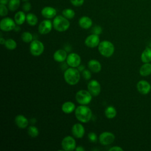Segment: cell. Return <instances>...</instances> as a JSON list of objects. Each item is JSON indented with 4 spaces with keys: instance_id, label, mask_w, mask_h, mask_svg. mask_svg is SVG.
Here are the masks:
<instances>
[{
    "instance_id": "obj_1",
    "label": "cell",
    "mask_w": 151,
    "mask_h": 151,
    "mask_svg": "<svg viewBox=\"0 0 151 151\" xmlns=\"http://www.w3.org/2000/svg\"><path fill=\"white\" fill-rule=\"evenodd\" d=\"M75 116L77 119L82 123H87L92 117V111L86 105H81L75 109Z\"/></svg>"
},
{
    "instance_id": "obj_2",
    "label": "cell",
    "mask_w": 151,
    "mask_h": 151,
    "mask_svg": "<svg viewBox=\"0 0 151 151\" xmlns=\"http://www.w3.org/2000/svg\"><path fill=\"white\" fill-rule=\"evenodd\" d=\"M64 78L68 84L71 86L76 85L80 79V71L76 68H68L64 73Z\"/></svg>"
},
{
    "instance_id": "obj_3",
    "label": "cell",
    "mask_w": 151,
    "mask_h": 151,
    "mask_svg": "<svg viewBox=\"0 0 151 151\" xmlns=\"http://www.w3.org/2000/svg\"><path fill=\"white\" fill-rule=\"evenodd\" d=\"M52 25L54 29L58 32H64L67 31L70 25L68 19L63 15L55 16L52 21Z\"/></svg>"
},
{
    "instance_id": "obj_4",
    "label": "cell",
    "mask_w": 151,
    "mask_h": 151,
    "mask_svg": "<svg viewBox=\"0 0 151 151\" xmlns=\"http://www.w3.org/2000/svg\"><path fill=\"white\" fill-rule=\"evenodd\" d=\"M98 50L101 55L105 57H110L114 52V46L110 41L104 40L99 44Z\"/></svg>"
},
{
    "instance_id": "obj_5",
    "label": "cell",
    "mask_w": 151,
    "mask_h": 151,
    "mask_svg": "<svg viewBox=\"0 0 151 151\" xmlns=\"http://www.w3.org/2000/svg\"><path fill=\"white\" fill-rule=\"evenodd\" d=\"M92 96L88 90H80L76 93L75 98L77 103L81 105H87L91 102Z\"/></svg>"
},
{
    "instance_id": "obj_6",
    "label": "cell",
    "mask_w": 151,
    "mask_h": 151,
    "mask_svg": "<svg viewBox=\"0 0 151 151\" xmlns=\"http://www.w3.org/2000/svg\"><path fill=\"white\" fill-rule=\"evenodd\" d=\"M44 50L43 43L37 40H32L29 45V51L34 56H39L41 55Z\"/></svg>"
},
{
    "instance_id": "obj_7",
    "label": "cell",
    "mask_w": 151,
    "mask_h": 151,
    "mask_svg": "<svg viewBox=\"0 0 151 151\" xmlns=\"http://www.w3.org/2000/svg\"><path fill=\"white\" fill-rule=\"evenodd\" d=\"M16 23L14 20L9 17H6L1 19L0 22V28L2 31L8 32L15 29Z\"/></svg>"
},
{
    "instance_id": "obj_8",
    "label": "cell",
    "mask_w": 151,
    "mask_h": 151,
    "mask_svg": "<svg viewBox=\"0 0 151 151\" xmlns=\"http://www.w3.org/2000/svg\"><path fill=\"white\" fill-rule=\"evenodd\" d=\"M61 146L64 150L72 151L76 148L75 139L71 136H67L63 138L61 142Z\"/></svg>"
},
{
    "instance_id": "obj_9",
    "label": "cell",
    "mask_w": 151,
    "mask_h": 151,
    "mask_svg": "<svg viewBox=\"0 0 151 151\" xmlns=\"http://www.w3.org/2000/svg\"><path fill=\"white\" fill-rule=\"evenodd\" d=\"M115 136L110 132H104L99 136V142L102 145H109L113 143Z\"/></svg>"
},
{
    "instance_id": "obj_10",
    "label": "cell",
    "mask_w": 151,
    "mask_h": 151,
    "mask_svg": "<svg viewBox=\"0 0 151 151\" xmlns=\"http://www.w3.org/2000/svg\"><path fill=\"white\" fill-rule=\"evenodd\" d=\"M87 89L93 96L96 97L100 94L101 91V86L99 82L96 80H92L88 82Z\"/></svg>"
},
{
    "instance_id": "obj_11",
    "label": "cell",
    "mask_w": 151,
    "mask_h": 151,
    "mask_svg": "<svg viewBox=\"0 0 151 151\" xmlns=\"http://www.w3.org/2000/svg\"><path fill=\"white\" fill-rule=\"evenodd\" d=\"M66 62L67 65L70 67L76 68L80 65L81 57L78 54L72 52L67 55Z\"/></svg>"
},
{
    "instance_id": "obj_12",
    "label": "cell",
    "mask_w": 151,
    "mask_h": 151,
    "mask_svg": "<svg viewBox=\"0 0 151 151\" xmlns=\"http://www.w3.org/2000/svg\"><path fill=\"white\" fill-rule=\"evenodd\" d=\"M52 27V23L50 20L44 19L39 24L38 31L41 34H47L51 31Z\"/></svg>"
},
{
    "instance_id": "obj_13",
    "label": "cell",
    "mask_w": 151,
    "mask_h": 151,
    "mask_svg": "<svg viewBox=\"0 0 151 151\" xmlns=\"http://www.w3.org/2000/svg\"><path fill=\"white\" fill-rule=\"evenodd\" d=\"M100 38L99 35L92 34L88 35L84 41L86 45L89 48H94L99 45L100 44Z\"/></svg>"
},
{
    "instance_id": "obj_14",
    "label": "cell",
    "mask_w": 151,
    "mask_h": 151,
    "mask_svg": "<svg viewBox=\"0 0 151 151\" xmlns=\"http://www.w3.org/2000/svg\"><path fill=\"white\" fill-rule=\"evenodd\" d=\"M71 132L73 135L77 139L82 138L85 133V129L84 126L80 123H76L74 124L72 128Z\"/></svg>"
},
{
    "instance_id": "obj_15",
    "label": "cell",
    "mask_w": 151,
    "mask_h": 151,
    "mask_svg": "<svg viewBox=\"0 0 151 151\" xmlns=\"http://www.w3.org/2000/svg\"><path fill=\"white\" fill-rule=\"evenodd\" d=\"M138 91L143 95L147 94L151 90L150 84L145 80H140L137 83L136 86Z\"/></svg>"
},
{
    "instance_id": "obj_16",
    "label": "cell",
    "mask_w": 151,
    "mask_h": 151,
    "mask_svg": "<svg viewBox=\"0 0 151 151\" xmlns=\"http://www.w3.org/2000/svg\"><path fill=\"white\" fill-rule=\"evenodd\" d=\"M41 15L43 17L46 19H51L56 16L57 11L56 9L51 6H45L44 7L41 11Z\"/></svg>"
},
{
    "instance_id": "obj_17",
    "label": "cell",
    "mask_w": 151,
    "mask_h": 151,
    "mask_svg": "<svg viewBox=\"0 0 151 151\" xmlns=\"http://www.w3.org/2000/svg\"><path fill=\"white\" fill-rule=\"evenodd\" d=\"M15 123L19 129H25L28 125V120L22 114L17 115L15 118Z\"/></svg>"
},
{
    "instance_id": "obj_18",
    "label": "cell",
    "mask_w": 151,
    "mask_h": 151,
    "mask_svg": "<svg viewBox=\"0 0 151 151\" xmlns=\"http://www.w3.org/2000/svg\"><path fill=\"white\" fill-rule=\"evenodd\" d=\"M67 57V52L64 50H58L55 51L53 55L54 60L58 63H62L64 61Z\"/></svg>"
},
{
    "instance_id": "obj_19",
    "label": "cell",
    "mask_w": 151,
    "mask_h": 151,
    "mask_svg": "<svg viewBox=\"0 0 151 151\" xmlns=\"http://www.w3.org/2000/svg\"><path fill=\"white\" fill-rule=\"evenodd\" d=\"M93 24V21L90 18L87 16H83L78 20L79 26L83 29L90 28Z\"/></svg>"
},
{
    "instance_id": "obj_20",
    "label": "cell",
    "mask_w": 151,
    "mask_h": 151,
    "mask_svg": "<svg viewBox=\"0 0 151 151\" xmlns=\"http://www.w3.org/2000/svg\"><path fill=\"white\" fill-rule=\"evenodd\" d=\"M88 67L90 70L93 73H99L101 70V65L100 63L96 60H91L88 62Z\"/></svg>"
},
{
    "instance_id": "obj_21",
    "label": "cell",
    "mask_w": 151,
    "mask_h": 151,
    "mask_svg": "<svg viewBox=\"0 0 151 151\" xmlns=\"http://www.w3.org/2000/svg\"><path fill=\"white\" fill-rule=\"evenodd\" d=\"M75 109V104L71 101H65L61 106V110L65 114H70L74 111Z\"/></svg>"
},
{
    "instance_id": "obj_22",
    "label": "cell",
    "mask_w": 151,
    "mask_h": 151,
    "mask_svg": "<svg viewBox=\"0 0 151 151\" xmlns=\"http://www.w3.org/2000/svg\"><path fill=\"white\" fill-rule=\"evenodd\" d=\"M139 73L143 77L151 74V64L149 63H144V64H143L140 68Z\"/></svg>"
},
{
    "instance_id": "obj_23",
    "label": "cell",
    "mask_w": 151,
    "mask_h": 151,
    "mask_svg": "<svg viewBox=\"0 0 151 151\" xmlns=\"http://www.w3.org/2000/svg\"><path fill=\"white\" fill-rule=\"evenodd\" d=\"M14 21L15 23L18 25H22L26 21V15L24 11H18L14 16Z\"/></svg>"
},
{
    "instance_id": "obj_24",
    "label": "cell",
    "mask_w": 151,
    "mask_h": 151,
    "mask_svg": "<svg viewBox=\"0 0 151 151\" xmlns=\"http://www.w3.org/2000/svg\"><path fill=\"white\" fill-rule=\"evenodd\" d=\"M141 60L144 63L151 61V48L146 47L143 50L141 54Z\"/></svg>"
},
{
    "instance_id": "obj_25",
    "label": "cell",
    "mask_w": 151,
    "mask_h": 151,
    "mask_svg": "<svg viewBox=\"0 0 151 151\" xmlns=\"http://www.w3.org/2000/svg\"><path fill=\"white\" fill-rule=\"evenodd\" d=\"M104 114L107 119H112L116 117L117 114V111L114 107L109 106L106 108L104 110Z\"/></svg>"
},
{
    "instance_id": "obj_26",
    "label": "cell",
    "mask_w": 151,
    "mask_h": 151,
    "mask_svg": "<svg viewBox=\"0 0 151 151\" xmlns=\"http://www.w3.org/2000/svg\"><path fill=\"white\" fill-rule=\"evenodd\" d=\"M26 21L31 26H35L38 22L37 17L32 13H28L26 15Z\"/></svg>"
},
{
    "instance_id": "obj_27",
    "label": "cell",
    "mask_w": 151,
    "mask_h": 151,
    "mask_svg": "<svg viewBox=\"0 0 151 151\" xmlns=\"http://www.w3.org/2000/svg\"><path fill=\"white\" fill-rule=\"evenodd\" d=\"M20 0H9L8 4V8L9 11L14 12L18 9L20 5Z\"/></svg>"
},
{
    "instance_id": "obj_28",
    "label": "cell",
    "mask_w": 151,
    "mask_h": 151,
    "mask_svg": "<svg viewBox=\"0 0 151 151\" xmlns=\"http://www.w3.org/2000/svg\"><path fill=\"white\" fill-rule=\"evenodd\" d=\"M4 45L5 46V47L8 50H15L17 46L16 41L12 38H9V39L6 40Z\"/></svg>"
},
{
    "instance_id": "obj_29",
    "label": "cell",
    "mask_w": 151,
    "mask_h": 151,
    "mask_svg": "<svg viewBox=\"0 0 151 151\" xmlns=\"http://www.w3.org/2000/svg\"><path fill=\"white\" fill-rule=\"evenodd\" d=\"M62 14L67 19H73L75 16V12L72 9L66 8L62 11Z\"/></svg>"
},
{
    "instance_id": "obj_30",
    "label": "cell",
    "mask_w": 151,
    "mask_h": 151,
    "mask_svg": "<svg viewBox=\"0 0 151 151\" xmlns=\"http://www.w3.org/2000/svg\"><path fill=\"white\" fill-rule=\"evenodd\" d=\"M27 132H28V134L31 137H36L39 134V130L38 128L34 126H29L27 129Z\"/></svg>"
},
{
    "instance_id": "obj_31",
    "label": "cell",
    "mask_w": 151,
    "mask_h": 151,
    "mask_svg": "<svg viewBox=\"0 0 151 151\" xmlns=\"http://www.w3.org/2000/svg\"><path fill=\"white\" fill-rule=\"evenodd\" d=\"M32 38H33L32 35L29 32L25 31L21 34L22 40L26 43L31 42L32 41Z\"/></svg>"
},
{
    "instance_id": "obj_32",
    "label": "cell",
    "mask_w": 151,
    "mask_h": 151,
    "mask_svg": "<svg viewBox=\"0 0 151 151\" xmlns=\"http://www.w3.org/2000/svg\"><path fill=\"white\" fill-rule=\"evenodd\" d=\"M8 9L5 5L0 4V15L1 17L6 16L8 13Z\"/></svg>"
},
{
    "instance_id": "obj_33",
    "label": "cell",
    "mask_w": 151,
    "mask_h": 151,
    "mask_svg": "<svg viewBox=\"0 0 151 151\" xmlns=\"http://www.w3.org/2000/svg\"><path fill=\"white\" fill-rule=\"evenodd\" d=\"M88 139L92 143H96L97 140V134L94 132H90L88 133Z\"/></svg>"
},
{
    "instance_id": "obj_34",
    "label": "cell",
    "mask_w": 151,
    "mask_h": 151,
    "mask_svg": "<svg viewBox=\"0 0 151 151\" xmlns=\"http://www.w3.org/2000/svg\"><path fill=\"white\" fill-rule=\"evenodd\" d=\"M82 76L84 79L88 80L91 77V73L88 70H84L82 71Z\"/></svg>"
},
{
    "instance_id": "obj_35",
    "label": "cell",
    "mask_w": 151,
    "mask_h": 151,
    "mask_svg": "<svg viewBox=\"0 0 151 151\" xmlns=\"http://www.w3.org/2000/svg\"><path fill=\"white\" fill-rule=\"evenodd\" d=\"M92 32L94 34L100 35L102 32V28L99 25H96L93 28Z\"/></svg>"
},
{
    "instance_id": "obj_36",
    "label": "cell",
    "mask_w": 151,
    "mask_h": 151,
    "mask_svg": "<svg viewBox=\"0 0 151 151\" xmlns=\"http://www.w3.org/2000/svg\"><path fill=\"white\" fill-rule=\"evenodd\" d=\"M70 1L75 6H80L83 4L84 0H70Z\"/></svg>"
},
{
    "instance_id": "obj_37",
    "label": "cell",
    "mask_w": 151,
    "mask_h": 151,
    "mask_svg": "<svg viewBox=\"0 0 151 151\" xmlns=\"http://www.w3.org/2000/svg\"><path fill=\"white\" fill-rule=\"evenodd\" d=\"M22 9L25 12H28L31 10V5L29 2H25L23 5H22Z\"/></svg>"
},
{
    "instance_id": "obj_38",
    "label": "cell",
    "mask_w": 151,
    "mask_h": 151,
    "mask_svg": "<svg viewBox=\"0 0 151 151\" xmlns=\"http://www.w3.org/2000/svg\"><path fill=\"white\" fill-rule=\"evenodd\" d=\"M109 151H123V149L120 146H113L109 149Z\"/></svg>"
},
{
    "instance_id": "obj_39",
    "label": "cell",
    "mask_w": 151,
    "mask_h": 151,
    "mask_svg": "<svg viewBox=\"0 0 151 151\" xmlns=\"http://www.w3.org/2000/svg\"><path fill=\"white\" fill-rule=\"evenodd\" d=\"M77 70L80 71V72H82L84 70H85V67H84V65H79L77 67Z\"/></svg>"
},
{
    "instance_id": "obj_40",
    "label": "cell",
    "mask_w": 151,
    "mask_h": 151,
    "mask_svg": "<svg viewBox=\"0 0 151 151\" xmlns=\"http://www.w3.org/2000/svg\"><path fill=\"white\" fill-rule=\"evenodd\" d=\"M9 1V0H0V4L6 5V4H8Z\"/></svg>"
},
{
    "instance_id": "obj_41",
    "label": "cell",
    "mask_w": 151,
    "mask_h": 151,
    "mask_svg": "<svg viewBox=\"0 0 151 151\" xmlns=\"http://www.w3.org/2000/svg\"><path fill=\"white\" fill-rule=\"evenodd\" d=\"M75 150H77V151H84V149L82 146H77V147L76 148Z\"/></svg>"
},
{
    "instance_id": "obj_42",
    "label": "cell",
    "mask_w": 151,
    "mask_h": 151,
    "mask_svg": "<svg viewBox=\"0 0 151 151\" xmlns=\"http://www.w3.org/2000/svg\"><path fill=\"white\" fill-rule=\"evenodd\" d=\"M5 41H6V40H5V39H4L3 37H1V38H0V44H2V45L5 44Z\"/></svg>"
},
{
    "instance_id": "obj_43",
    "label": "cell",
    "mask_w": 151,
    "mask_h": 151,
    "mask_svg": "<svg viewBox=\"0 0 151 151\" xmlns=\"http://www.w3.org/2000/svg\"><path fill=\"white\" fill-rule=\"evenodd\" d=\"M22 1L23 2H28V0H22Z\"/></svg>"
}]
</instances>
